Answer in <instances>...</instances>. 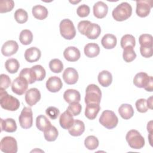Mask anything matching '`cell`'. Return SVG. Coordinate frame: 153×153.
I'll return each instance as SVG.
<instances>
[{
	"label": "cell",
	"instance_id": "obj_1",
	"mask_svg": "<svg viewBox=\"0 0 153 153\" xmlns=\"http://www.w3.org/2000/svg\"><path fill=\"white\" fill-rule=\"evenodd\" d=\"M0 104L1 106L8 111H15L20 107L19 100L7 93L5 89L0 88Z\"/></svg>",
	"mask_w": 153,
	"mask_h": 153
},
{
	"label": "cell",
	"instance_id": "obj_2",
	"mask_svg": "<svg viewBox=\"0 0 153 153\" xmlns=\"http://www.w3.org/2000/svg\"><path fill=\"white\" fill-rule=\"evenodd\" d=\"M132 7L130 4L123 2L118 4L112 13L113 18L118 22L124 21L128 19L131 15Z\"/></svg>",
	"mask_w": 153,
	"mask_h": 153
},
{
	"label": "cell",
	"instance_id": "obj_3",
	"mask_svg": "<svg viewBox=\"0 0 153 153\" xmlns=\"http://www.w3.org/2000/svg\"><path fill=\"white\" fill-rule=\"evenodd\" d=\"M133 84L139 88H143L146 91H153V77L143 72L136 74L133 79Z\"/></svg>",
	"mask_w": 153,
	"mask_h": 153
},
{
	"label": "cell",
	"instance_id": "obj_4",
	"mask_svg": "<svg viewBox=\"0 0 153 153\" xmlns=\"http://www.w3.org/2000/svg\"><path fill=\"white\" fill-rule=\"evenodd\" d=\"M102 97V92L100 88L96 84H89L85 90V96L84 98L85 103L100 104Z\"/></svg>",
	"mask_w": 153,
	"mask_h": 153
},
{
	"label": "cell",
	"instance_id": "obj_5",
	"mask_svg": "<svg viewBox=\"0 0 153 153\" xmlns=\"http://www.w3.org/2000/svg\"><path fill=\"white\" fill-rule=\"evenodd\" d=\"M126 139L128 145L133 149H141L145 145L144 137L136 130L128 131L126 134Z\"/></svg>",
	"mask_w": 153,
	"mask_h": 153
},
{
	"label": "cell",
	"instance_id": "obj_6",
	"mask_svg": "<svg viewBox=\"0 0 153 153\" xmlns=\"http://www.w3.org/2000/svg\"><path fill=\"white\" fill-rule=\"evenodd\" d=\"M99 123L108 129L115 128L118 123V119L114 112L110 110H105L102 112L100 118Z\"/></svg>",
	"mask_w": 153,
	"mask_h": 153
},
{
	"label": "cell",
	"instance_id": "obj_7",
	"mask_svg": "<svg viewBox=\"0 0 153 153\" xmlns=\"http://www.w3.org/2000/svg\"><path fill=\"white\" fill-rule=\"evenodd\" d=\"M60 35L66 39L71 40L76 35V30L73 22L68 19H63L59 25Z\"/></svg>",
	"mask_w": 153,
	"mask_h": 153
},
{
	"label": "cell",
	"instance_id": "obj_8",
	"mask_svg": "<svg viewBox=\"0 0 153 153\" xmlns=\"http://www.w3.org/2000/svg\"><path fill=\"white\" fill-rule=\"evenodd\" d=\"M20 126L25 129L30 128L33 124V113L29 107H24L19 117Z\"/></svg>",
	"mask_w": 153,
	"mask_h": 153
},
{
	"label": "cell",
	"instance_id": "obj_9",
	"mask_svg": "<svg viewBox=\"0 0 153 153\" xmlns=\"http://www.w3.org/2000/svg\"><path fill=\"white\" fill-rule=\"evenodd\" d=\"M1 150L5 153H16L17 152V143L11 136L3 137L0 142Z\"/></svg>",
	"mask_w": 153,
	"mask_h": 153
},
{
	"label": "cell",
	"instance_id": "obj_10",
	"mask_svg": "<svg viewBox=\"0 0 153 153\" xmlns=\"http://www.w3.org/2000/svg\"><path fill=\"white\" fill-rule=\"evenodd\" d=\"M28 82L27 80L21 76H19L14 79L11 85V90L13 93L17 95H22L26 92L28 87Z\"/></svg>",
	"mask_w": 153,
	"mask_h": 153
},
{
	"label": "cell",
	"instance_id": "obj_11",
	"mask_svg": "<svg viewBox=\"0 0 153 153\" xmlns=\"http://www.w3.org/2000/svg\"><path fill=\"white\" fill-rule=\"evenodd\" d=\"M153 6L152 1H136V14L140 17H145L149 15Z\"/></svg>",
	"mask_w": 153,
	"mask_h": 153
},
{
	"label": "cell",
	"instance_id": "obj_12",
	"mask_svg": "<svg viewBox=\"0 0 153 153\" xmlns=\"http://www.w3.org/2000/svg\"><path fill=\"white\" fill-rule=\"evenodd\" d=\"M41 97L40 91L38 88H31L26 92L25 101L29 106H33L40 100Z\"/></svg>",
	"mask_w": 153,
	"mask_h": 153
},
{
	"label": "cell",
	"instance_id": "obj_13",
	"mask_svg": "<svg viewBox=\"0 0 153 153\" xmlns=\"http://www.w3.org/2000/svg\"><path fill=\"white\" fill-rule=\"evenodd\" d=\"M18 49L19 45L17 42L14 40H9L2 45L1 53L4 56L8 57L16 53Z\"/></svg>",
	"mask_w": 153,
	"mask_h": 153
},
{
	"label": "cell",
	"instance_id": "obj_14",
	"mask_svg": "<svg viewBox=\"0 0 153 153\" xmlns=\"http://www.w3.org/2000/svg\"><path fill=\"white\" fill-rule=\"evenodd\" d=\"M63 79L67 84H75L78 79V72L73 68H67L63 72Z\"/></svg>",
	"mask_w": 153,
	"mask_h": 153
},
{
	"label": "cell",
	"instance_id": "obj_15",
	"mask_svg": "<svg viewBox=\"0 0 153 153\" xmlns=\"http://www.w3.org/2000/svg\"><path fill=\"white\" fill-rule=\"evenodd\" d=\"M63 86V83L61 79L57 76L50 77L46 82V88L48 91L56 93L59 91Z\"/></svg>",
	"mask_w": 153,
	"mask_h": 153
},
{
	"label": "cell",
	"instance_id": "obj_16",
	"mask_svg": "<svg viewBox=\"0 0 153 153\" xmlns=\"http://www.w3.org/2000/svg\"><path fill=\"white\" fill-rule=\"evenodd\" d=\"M63 56L69 62H76L80 58L81 53L76 47L70 46L64 50Z\"/></svg>",
	"mask_w": 153,
	"mask_h": 153
},
{
	"label": "cell",
	"instance_id": "obj_17",
	"mask_svg": "<svg viewBox=\"0 0 153 153\" xmlns=\"http://www.w3.org/2000/svg\"><path fill=\"white\" fill-rule=\"evenodd\" d=\"M41 52L38 48L32 47L27 48L25 53V58L29 63L37 62L41 57Z\"/></svg>",
	"mask_w": 153,
	"mask_h": 153
},
{
	"label": "cell",
	"instance_id": "obj_18",
	"mask_svg": "<svg viewBox=\"0 0 153 153\" xmlns=\"http://www.w3.org/2000/svg\"><path fill=\"white\" fill-rule=\"evenodd\" d=\"M108 11V5L102 1H98L93 5V14L97 19L104 18Z\"/></svg>",
	"mask_w": 153,
	"mask_h": 153
},
{
	"label": "cell",
	"instance_id": "obj_19",
	"mask_svg": "<svg viewBox=\"0 0 153 153\" xmlns=\"http://www.w3.org/2000/svg\"><path fill=\"white\" fill-rule=\"evenodd\" d=\"M101 28L100 26L96 23H92L90 22L87 27L84 35L88 39H95L99 36Z\"/></svg>",
	"mask_w": 153,
	"mask_h": 153
},
{
	"label": "cell",
	"instance_id": "obj_20",
	"mask_svg": "<svg viewBox=\"0 0 153 153\" xmlns=\"http://www.w3.org/2000/svg\"><path fill=\"white\" fill-rule=\"evenodd\" d=\"M74 123V119L67 110L62 113L59 118V123L63 129H69L71 127Z\"/></svg>",
	"mask_w": 153,
	"mask_h": 153
},
{
	"label": "cell",
	"instance_id": "obj_21",
	"mask_svg": "<svg viewBox=\"0 0 153 153\" xmlns=\"http://www.w3.org/2000/svg\"><path fill=\"white\" fill-rule=\"evenodd\" d=\"M63 98L69 104L73 102H79L81 100V94L76 90L68 89L63 93Z\"/></svg>",
	"mask_w": 153,
	"mask_h": 153
},
{
	"label": "cell",
	"instance_id": "obj_22",
	"mask_svg": "<svg viewBox=\"0 0 153 153\" xmlns=\"http://www.w3.org/2000/svg\"><path fill=\"white\" fill-rule=\"evenodd\" d=\"M0 125L1 131H5L8 133H13L16 131L17 130L16 121L13 118H8L5 120L1 118Z\"/></svg>",
	"mask_w": 153,
	"mask_h": 153
},
{
	"label": "cell",
	"instance_id": "obj_23",
	"mask_svg": "<svg viewBox=\"0 0 153 153\" xmlns=\"http://www.w3.org/2000/svg\"><path fill=\"white\" fill-rule=\"evenodd\" d=\"M85 131L84 123L79 120H74L73 125L68 129L69 134L72 136H81Z\"/></svg>",
	"mask_w": 153,
	"mask_h": 153
},
{
	"label": "cell",
	"instance_id": "obj_24",
	"mask_svg": "<svg viewBox=\"0 0 153 153\" xmlns=\"http://www.w3.org/2000/svg\"><path fill=\"white\" fill-rule=\"evenodd\" d=\"M99 83L104 87L109 86L112 81V76L110 72L103 70L101 71L97 76Z\"/></svg>",
	"mask_w": 153,
	"mask_h": 153
},
{
	"label": "cell",
	"instance_id": "obj_25",
	"mask_svg": "<svg viewBox=\"0 0 153 153\" xmlns=\"http://www.w3.org/2000/svg\"><path fill=\"white\" fill-rule=\"evenodd\" d=\"M100 109V106L99 104L97 103H88L87 104L85 110V115L89 120H94L97 117V114L99 113Z\"/></svg>",
	"mask_w": 153,
	"mask_h": 153
},
{
	"label": "cell",
	"instance_id": "obj_26",
	"mask_svg": "<svg viewBox=\"0 0 153 153\" xmlns=\"http://www.w3.org/2000/svg\"><path fill=\"white\" fill-rule=\"evenodd\" d=\"M85 55L90 58L95 57L99 54L100 47L98 44L91 42L86 44L84 48Z\"/></svg>",
	"mask_w": 153,
	"mask_h": 153
},
{
	"label": "cell",
	"instance_id": "obj_27",
	"mask_svg": "<svg viewBox=\"0 0 153 153\" xmlns=\"http://www.w3.org/2000/svg\"><path fill=\"white\" fill-rule=\"evenodd\" d=\"M117 40L116 36L111 33H107L105 35L102 40L101 44L102 46L106 49H112L114 48L117 45Z\"/></svg>",
	"mask_w": 153,
	"mask_h": 153
},
{
	"label": "cell",
	"instance_id": "obj_28",
	"mask_svg": "<svg viewBox=\"0 0 153 153\" xmlns=\"http://www.w3.org/2000/svg\"><path fill=\"white\" fill-rule=\"evenodd\" d=\"M118 113L123 119L128 120L133 116L134 110L131 105L124 103L119 107Z\"/></svg>",
	"mask_w": 153,
	"mask_h": 153
},
{
	"label": "cell",
	"instance_id": "obj_29",
	"mask_svg": "<svg viewBox=\"0 0 153 153\" xmlns=\"http://www.w3.org/2000/svg\"><path fill=\"white\" fill-rule=\"evenodd\" d=\"M32 14L35 18L38 20H44L46 19L48 14V10L41 5H35L32 8Z\"/></svg>",
	"mask_w": 153,
	"mask_h": 153
},
{
	"label": "cell",
	"instance_id": "obj_30",
	"mask_svg": "<svg viewBox=\"0 0 153 153\" xmlns=\"http://www.w3.org/2000/svg\"><path fill=\"white\" fill-rule=\"evenodd\" d=\"M36 126L41 131H45L51 126L50 121L44 115H39L36 118Z\"/></svg>",
	"mask_w": 153,
	"mask_h": 153
},
{
	"label": "cell",
	"instance_id": "obj_31",
	"mask_svg": "<svg viewBox=\"0 0 153 153\" xmlns=\"http://www.w3.org/2000/svg\"><path fill=\"white\" fill-rule=\"evenodd\" d=\"M19 76H21L25 78L29 84L34 83L36 81V77L35 72L32 68H24L23 69L19 74Z\"/></svg>",
	"mask_w": 153,
	"mask_h": 153
},
{
	"label": "cell",
	"instance_id": "obj_32",
	"mask_svg": "<svg viewBox=\"0 0 153 153\" xmlns=\"http://www.w3.org/2000/svg\"><path fill=\"white\" fill-rule=\"evenodd\" d=\"M5 67L6 70L10 74L16 73L20 67L19 61L14 58H11L6 60L5 63Z\"/></svg>",
	"mask_w": 153,
	"mask_h": 153
},
{
	"label": "cell",
	"instance_id": "obj_33",
	"mask_svg": "<svg viewBox=\"0 0 153 153\" xmlns=\"http://www.w3.org/2000/svg\"><path fill=\"white\" fill-rule=\"evenodd\" d=\"M19 40L23 45H29L33 40V34L30 30L24 29L22 30L20 33Z\"/></svg>",
	"mask_w": 153,
	"mask_h": 153
},
{
	"label": "cell",
	"instance_id": "obj_34",
	"mask_svg": "<svg viewBox=\"0 0 153 153\" xmlns=\"http://www.w3.org/2000/svg\"><path fill=\"white\" fill-rule=\"evenodd\" d=\"M123 57L124 60L127 63L134 60L136 57V54L134 51L133 47L128 46L124 48L123 53Z\"/></svg>",
	"mask_w": 153,
	"mask_h": 153
},
{
	"label": "cell",
	"instance_id": "obj_35",
	"mask_svg": "<svg viewBox=\"0 0 153 153\" xmlns=\"http://www.w3.org/2000/svg\"><path fill=\"white\" fill-rule=\"evenodd\" d=\"M59 134L57 129L53 126H51L45 131H44V136L46 140L48 142H53L56 140Z\"/></svg>",
	"mask_w": 153,
	"mask_h": 153
},
{
	"label": "cell",
	"instance_id": "obj_36",
	"mask_svg": "<svg viewBox=\"0 0 153 153\" xmlns=\"http://www.w3.org/2000/svg\"><path fill=\"white\" fill-rule=\"evenodd\" d=\"M84 145L89 150H94L99 146V140L94 136H88L84 140Z\"/></svg>",
	"mask_w": 153,
	"mask_h": 153
},
{
	"label": "cell",
	"instance_id": "obj_37",
	"mask_svg": "<svg viewBox=\"0 0 153 153\" xmlns=\"http://www.w3.org/2000/svg\"><path fill=\"white\" fill-rule=\"evenodd\" d=\"M121 46L124 49L126 47L131 46L134 47L136 45V41L134 37L130 34L124 35L121 39L120 41Z\"/></svg>",
	"mask_w": 153,
	"mask_h": 153
},
{
	"label": "cell",
	"instance_id": "obj_38",
	"mask_svg": "<svg viewBox=\"0 0 153 153\" xmlns=\"http://www.w3.org/2000/svg\"><path fill=\"white\" fill-rule=\"evenodd\" d=\"M14 19L17 23L20 24L24 23L27 21V13L23 9H17L14 13Z\"/></svg>",
	"mask_w": 153,
	"mask_h": 153
},
{
	"label": "cell",
	"instance_id": "obj_39",
	"mask_svg": "<svg viewBox=\"0 0 153 153\" xmlns=\"http://www.w3.org/2000/svg\"><path fill=\"white\" fill-rule=\"evenodd\" d=\"M49 68L54 73H60L63 69V65L61 60L58 59H52L49 63Z\"/></svg>",
	"mask_w": 153,
	"mask_h": 153
},
{
	"label": "cell",
	"instance_id": "obj_40",
	"mask_svg": "<svg viewBox=\"0 0 153 153\" xmlns=\"http://www.w3.org/2000/svg\"><path fill=\"white\" fill-rule=\"evenodd\" d=\"M14 7L13 0H2L0 1V13H4L11 11Z\"/></svg>",
	"mask_w": 153,
	"mask_h": 153
},
{
	"label": "cell",
	"instance_id": "obj_41",
	"mask_svg": "<svg viewBox=\"0 0 153 153\" xmlns=\"http://www.w3.org/2000/svg\"><path fill=\"white\" fill-rule=\"evenodd\" d=\"M31 68L33 70V71L35 73L36 81H41L45 78V75H46L45 70L41 65H36L33 66Z\"/></svg>",
	"mask_w": 153,
	"mask_h": 153
},
{
	"label": "cell",
	"instance_id": "obj_42",
	"mask_svg": "<svg viewBox=\"0 0 153 153\" xmlns=\"http://www.w3.org/2000/svg\"><path fill=\"white\" fill-rule=\"evenodd\" d=\"M81 109L82 106L79 102H73L69 104L66 110L72 115V116H76L81 113Z\"/></svg>",
	"mask_w": 153,
	"mask_h": 153
},
{
	"label": "cell",
	"instance_id": "obj_43",
	"mask_svg": "<svg viewBox=\"0 0 153 153\" xmlns=\"http://www.w3.org/2000/svg\"><path fill=\"white\" fill-rule=\"evenodd\" d=\"M140 46H152V36L150 34H142L139 36Z\"/></svg>",
	"mask_w": 153,
	"mask_h": 153
},
{
	"label": "cell",
	"instance_id": "obj_44",
	"mask_svg": "<svg viewBox=\"0 0 153 153\" xmlns=\"http://www.w3.org/2000/svg\"><path fill=\"white\" fill-rule=\"evenodd\" d=\"M136 108L138 112L140 113H145L148 110V107L147 106L146 100L145 99H138L135 103Z\"/></svg>",
	"mask_w": 153,
	"mask_h": 153
},
{
	"label": "cell",
	"instance_id": "obj_45",
	"mask_svg": "<svg viewBox=\"0 0 153 153\" xmlns=\"http://www.w3.org/2000/svg\"><path fill=\"white\" fill-rule=\"evenodd\" d=\"M90 7L87 5L82 4L78 7L76 10V13L80 17H85L90 14Z\"/></svg>",
	"mask_w": 153,
	"mask_h": 153
},
{
	"label": "cell",
	"instance_id": "obj_46",
	"mask_svg": "<svg viewBox=\"0 0 153 153\" xmlns=\"http://www.w3.org/2000/svg\"><path fill=\"white\" fill-rule=\"evenodd\" d=\"M45 113L51 120H56L60 114V111L54 106H50L46 109Z\"/></svg>",
	"mask_w": 153,
	"mask_h": 153
},
{
	"label": "cell",
	"instance_id": "obj_47",
	"mask_svg": "<svg viewBox=\"0 0 153 153\" xmlns=\"http://www.w3.org/2000/svg\"><path fill=\"white\" fill-rule=\"evenodd\" d=\"M140 51L141 55L145 58H149L153 54L152 46H140Z\"/></svg>",
	"mask_w": 153,
	"mask_h": 153
},
{
	"label": "cell",
	"instance_id": "obj_48",
	"mask_svg": "<svg viewBox=\"0 0 153 153\" xmlns=\"http://www.w3.org/2000/svg\"><path fill=\"white\" fill-rule=\"evenodd\" d=\"M1 82H0V88L3 89H7L9 87L11 84L10 78L5 74L1 75Z\"/></svg>",
	"mask_w": 153,
	"mask_h": 153
},
{
	"label": "cell",
	"instance_id": "obj_49",
	"mask_svg": "<svg viewBox=\"0 0 153 153\" xmlns=\"http://www.w3.org/2000/svg\"><path fill=\"white\" fill-rule=\"evenodd\" d=\"M90 23V21L88 20H82L79 22L78 25V31L82 35H84L85 34V30L87 29V26L89 25V23Z\"/></svg>",
	"mask_w": 153,
	"mask_h": 153
},
{
	"label": "cell",
	"instance_id": "obj_50",
	"mask_svg": "<svg viewBox=\"0 0 153 153\" xmlns=\"http://www.w3.org/2000/svg\"><path fill=\"white\" fill-rule=\"evenodd\" d=\"M146 103H147V106H148V108L152 109V96L149 97L146 100Z\"/></svg>",
	"mask_w": 153,
	"mask_h": 153
},
{
	"label": "cell",
	"instance_id": "obj_51",
	"mask_svg": "<svg viewBox=\"0 0 153 153\" xmlns=\"http://www.w3.org/2000/svg\"><path fill=\"white\" fill-rule=\"evenodd\" d=\"M152 121H150L147 125V130L149 133H152Z\"/></svg>",
	"mask_w": 153,
	"mask_h": 153
}]
</instances>
